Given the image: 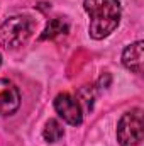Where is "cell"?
<instances>
[{"label":"cell","instance_id":"cell-1","mask_svg":"<svg viewBox=\"0 0 144 146\" xmlns=\"http://www.w3.org/2000/svg\"><path fill=\"white\" fill-rule=\"evenodd\" d=\"M83 9L90 15L88 33L97 41L110 36L120 22L119 0H85Z\"/></svg>","mask_w":144,"mask_h":146},{"label":"cell","instance_id":"cell-6","mask_svg":"<svg viewBox=\"0 0 144 146\" xmlns=\"http://www.w3.org/2000/svg\"><path fill=\"white\" fill-rule=\"evenodd\" d=\"M122 63L132 73H143L144 68V41H136L129 44L122 53Z\"/></svg>","mask_w":144,"mask_h":146},{"label":"cell","instance_id":"cell-4","mask_svg":"<svg viewBox=\"0 0 144 146\" xmlns=\"http://www.w3.org/2000/svg\"><path fill=\"white\" fill-rule=\"evenodd\" d=\"M54 109L65 122H68L71 126H80L83 122V112H81V107H80V102L70 94L56 95Z\"/></svg>","mask_w":144,"mask_h":146},{"label":"cell","instance_id":"cell-9","mask_svg":"<svg viewBox=\"0 0 144 146\" xmlns=\"http://www.w3.org/2000/svg\"><path fill=\"white\" fill-rule=\"evenodd\" d=\"M0 65H2V56H0Z\"/></svg>","mask_w":144,"mask_h":146},{"label":"cell","instance_id":"cell-3","mask_svg":"<svg viewBox=\"0 0 144 146\" xmlns=\"http://www.w3.org/2000/svg\"><path fill=\"white\" fill-rule=\"evenodd\" d=\"M144 138L143 110L134 109L126 112L117 124V141L120 146H139Z\"/></svg>","mask_w":144,"mask_h":146},{"label":"cell","instance_id":"cell-8","mask_svg":"<svg viewBox=\"0 0 144 146\" xmlns=\"http://www.w3.org/2000/svg\"><path fill=\"white\" fill-rule=\"evenodd\" d=\"M63 134H65V129H63V126H61L56 119H49V121L46 122L44 131H42V136H44V139H46L48 143H56V141H59V139L63 138Z\"/></svg>","mask_w":144,"mask_h":146},{"label":"cell","instance_id":"cell-5","mask_svg":"<svg viewBox=\"0 0 144 146\" xmlns=\"http://www.w3.org/2000/svg\"><path fill=\"white\" fill-rule=\"evenodd\" d=\"M20 107L19 88L7 78H0V115H12Z\"/></svg>","mask_w":144,"mask_h":146},{"label":"cell","instance_id":"cell-7","mask_svg":"<svg viewBox=\"0 0 144 146\" xmlns=\"http://www.w3.org/2000/svg\"><path fill=\"white\" fill-rule=\"evenodd\" d=\"M70 31V24L68 21L61 19V17H56V19H51L46 26V29L42 31V34L39 36L41 41H46V39H54V37L61 36V34H66Z\"/></svg>","mask_w":144,"mask_h":146},{"label":"cell","instance_id":"cell-2","mask_svg":"<svg viewBox=\"0 0 144 146\" xmlns=\"http://www.w3.org/2000/svg\"><path fill=\"white\" fill-rule=\"evenodd\" d=\"M34 22L26 15H14L0 26V46L5 49H17L32 36Z\"/></svg>","mask_w":144,"mask_h":146}]
</instances>
